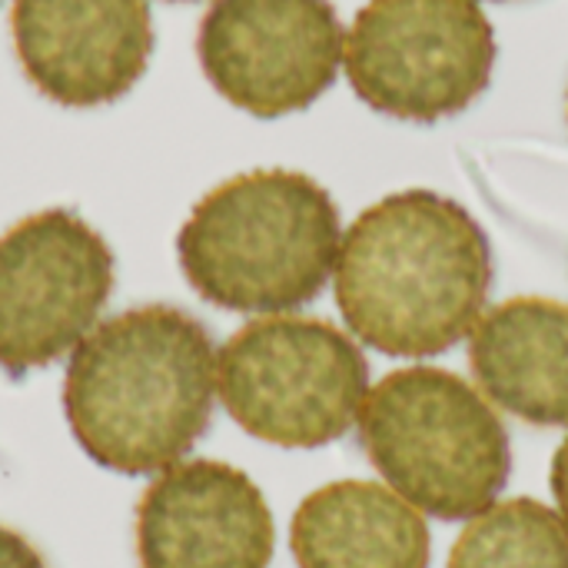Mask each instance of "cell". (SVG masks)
I'll list each match as a JSON object with an SVG mask.
<instances>
[{"label":"cell","instance_id":"10","mask_svg":"<svg viewBox=\"0 0 568 568\" xmlns=\"http://www.w3.org/2000/svg\"><path fill=\"white\" fill-rule=\"evenodd\" d=\"M273 549L266 496L230 463H176L136 503L140 568H270Z\"/></svg>","mask_w":568,"mask_h":568},{"label":"cell","instance_id":"2","mask_svg":"<svg viewBox=\"0 0 568 568\" xmlns=\"http://www.w3.org/2000/svg\"><path fill=\"white\" fill-rule=\"evenodd\" d=\"M216 356L206 326L166 303L100 323L63 376L77 446L120 476H160L183 463L213 416Z\"/></svg>","mask_w":568,"mask_h":568},{"label":"cell","instance_id":"3","mask_svg":"<svg viewBox=\"0 0 568 568\" xmlns=\"http://www.w3.org/2000/svg\"><path fill=\"white\" fill-rule=\"evenodd\" d=\"M339 243V210L326 186L296 170H250L193 206L176 256L206 303L280 316L323 293Z\"/></svg>","mask_w":568,"mask_h":568},{"label":"cell","instance_id":"13","mask_svg":"<svg viewBox=\"0 0 568 568\" xmlns=\"http://www.w3.org/2000/svg\"><path fill=\"white\" fill-rule=\"evenodd\" d=\"M446 568H568V526L529 496L493 503L459 532Z\"/></svg>","mask_w":568,"mask_h":568},{"label":"cell","instance_id":"7","mask_svg":"<svg viewBox=\"0 0 568 568\" xmlns=\"http://www.w3.org/2000/svg\"><path fill=\"white\" fill-rule=\"evenodd\" d=\"M113 293L106 240L70 210H43L0 236V369L27 376L70 356Z\"/></svg>","mask_w":568,"mask_h":568},{"label":"cell","instance_id":"15","mask_svg":"<svg viewBox=\"0 0 568 568\" xmlns=\"http://www.w3.org/2000/svg\"><path fill=\"white\" fill-rule=\"evenodd\" d=\"M552 496H556V506H559V516L568 526V436L562 439L556 459H552Z\"/></svg>","mask_w":568,"mask_h":568},{"label":"cell","instance_id":"9","mask_svg":"<svg viewBox=\"0 0 568 568\" xmlns=\"http://www.w3.org/2000/svg\"><path fill=\"white\" fill-rule=\"evenodd\" d=\"M27 80L60 106H103L133 90L153 53L146 0H10Z\"/></svg>","mask_w":568,"mask_h":568},{"label":"cell","instance_id":"5","mask_svg":"<svg viewBox=\"0 0 568 568\" xmlns=\"http://www.w3.org/2000/svg\"><path fill=\"white\" fill-rule=\"evenodd\" d=\"M369 393L363 349L313 316H260L216 356V396L230 419L280 449L343 439Z\"/></svg>","mask_w":568,"mask_h":568},{"label":"cell","instance_id":"8","mask_svg":"<svg viewBox=\"0 0 568 568\" xmlns=\"http://www.w3.org/2000/svg\"><path fill=\"white\" fill-rule=\"evenodd\" d=\"M343 47L329 0H213L196 33L213 90L263 120L316 103L339 73Z\"/></svg>","mask_w":568,"mask_h":568},{"label":"cell","instance_id":"1","mask_svg":"<svg viewBox=\"0 0 568 568\" xmlns=\"http://www.w3.org/2000/svg\"><path fill=\"white\" fill-rule=\"evenodd\" d=\"M333 276L356 339L386 356H436L463 343L486 313L493 250L463 203L403 190L356 216Z\"/></svg>","mask_w":568,"mask_h":568},{"label":"cell","instance_id":"12","mask_svg":"<svg viewBox=\"0 0 568 568\" xmlns=\"http://www.w3.org/2000/svg\"><path fill=\"white\" fill-rule=\"evenodd\" d=\"M300 568H429V526L389 486L339 479L310 493L290 526Z\"/></svg>","mask_w":568,"mask_h":568},{"label":"cell","instance_id":"4","mask_svg":"<svg viewBox=\"0 0 568 568\" xmlns=\"http://www.w3.org/2000/svg\"><path fill=\"white\" fill-rule=\"evenodd\" d=\"M356 426L389 489L443 523L486 513L509 483L513 449L499 413L449 369H393L366 393Z\"/></svg>","mask_w":568,"mask_h":568},{"label":"cell","instance_id":"14","mask_svg":"<svg viewBox=\"0 0 568 568\" xmlns=\"http://www.w3.org/2000/svg\"><path fill=\"white\" fill-rule=\"evenodd\" d=\"M0 568H47V562L20 532L0 526Z\"/></svg>","mask_w":568,"mask_h":568},{"label":"cell","instance_id":"11","mask_svg":"<svg viewBox=\"0 0 568 568\" xmlns=\"http://www.w3.org/2000/svg\"><path fill=\"white\" fill-rule=\"evenodd\" d=\"M479 393L532 426H568V303L516 296L469 333Z\"/></svg>","mask_w":568,"mask_h":568},{"label":"cell","instance_id":"6","mask_svg":"<svg viewBox=\"0 0 568 568\" xmlns=\"http://www.w3.org/2000/svg\"><path fill=\"white\" fill-rule=\"evenodd\" d=\"M343 63L366 106L436 123L489 87L496 33L476 0H369L346 33Z\"/></svg>","mask_w":568,"mask_h":568}]
</instances>
